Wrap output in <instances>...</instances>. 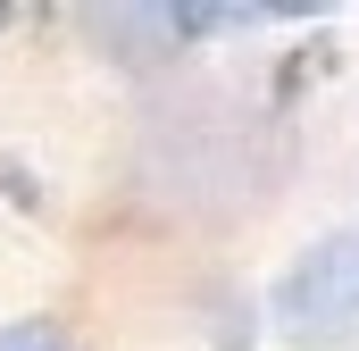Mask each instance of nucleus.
<instances>
[{
  "mask_svg": "<svg viewBox=\"0 0 359 351\" xmlns=\"http://www.w3.org/2000/svg\"><path fill=\"white\" fill-rule=\"evenodd\" d=\"M268 318L284 343H359V226H343V234H318L301 260L276 276L268 293Z\"/></svg>",
  "mask_w": 359,
  "mask_h": 351,
  "instance_id": "obj_1",
  "label": "nucleus"
},
{
  "mask_svg": "<svg viewBox=\"0 0 359 351\" xmlns=\"http://www.w3.org/2000/svg\"><path fill=\"white\" fill-rule=\"evenodd\" d=\"M0 351H76L50 318H17V326H0Z\"/></svg>",
  "mask_w": 359,
  "mask_h": 351,
  "instance_id": "obj_2",
  "label": "nucleus"
}]
</instances>
